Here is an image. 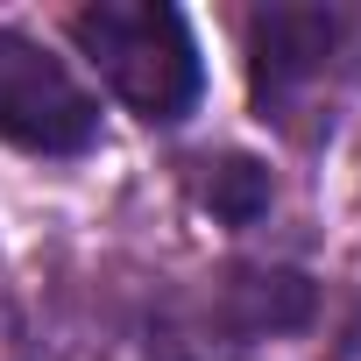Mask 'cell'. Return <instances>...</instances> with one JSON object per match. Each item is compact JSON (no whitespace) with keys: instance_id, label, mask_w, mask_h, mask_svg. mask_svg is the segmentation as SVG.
Wrapping results in <instances>:
<instances>
[{"instance_id":"obj_3","label":"cell","mask_w":361,"mask_h":361,"mask_svg":"<svg viewBox=\"0 0 361 361\" xmlns=\"http://www.w3.org/2000/svg\"><path fill=\"white\" fill-rule=\"evenodd\" d=\"M333 43H340V15H326V8L255 15V92H262V106H283L298 85L326 78Z\"/></svg>"},{"instance_id":"obj_4","label":"cell","mask_w":361,"mask_h":361,"mask_svg":"<svg viewBox=\"0 0 361 361\" xmlns=\"http://www.w3.org/2000/svg\"><path fill=\"white\" fill-rule=\"evenodd\" d=\"M199 199L241 227V220H255V213L269 206V177H262V163H248V156H227V163H199Z\"/></svg>"},{"instance_id":"obj_2","label":"cell","mask_w":361,"mask_h":361,"mask_svg":"<svg viewBox=\"0 0 361 361\" xmlns=\"http://www.w3.org/2000/svg\"><path fill=\"white\" fill-rule=\"evenodd\" d=\"M92 135H99L92 92L29 36L0 29V142L36 149V156H78L92 149Z\"/></svg>"},{"instance_id":"obj_1","label":"cell","mask_w":361,"mask_h":361,"mask_svg":"<svg viewBox=\"0 0 361 361\" xmlns=\"http://www.w3.org/2000/svg\"><path fill=\"white\" fill-rule=\"evenodd\" d=\"M78 50L92 57V71L114 85V99H128L149 121H177L192 114L206 71H199V43L177 8H149V0H99L71 22Z\"/></svg>"}]
</instances>
